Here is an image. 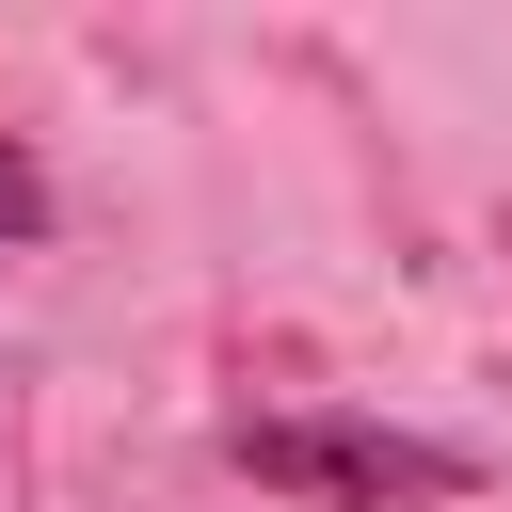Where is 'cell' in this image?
<instances>
[{
  "instance_id": "1",
  "label": "cell",
  "mask_w": 512,
  "mask_h": 512,
  "mask_svg": "<svg viewBox=\"0 0 512 512\" xmlns=\"http://www.w3.org/2000/svg\"><path fill=\"white\" fill-rule=\"evenodd\" d=\"M224 464H240L256 496H304V512H464V496H480V448H464V432H400V416H336V400L240 416Z\"/></svg>"
},
{
  "instance_id": "2",
  "label": "cell",
  "mask_w": 512,
  "mask_h": 512,
  "mask_svg": "<svg viewBox=\"0 0 512 512\" xmlns=\"http://www.w3.org/2000/svg\"><path fill=\"white\" fill-rule=\"evenodd\" d=\"M48 224H64V192H48V160H32L16 128H0V256H32Z\"/></svg>"
}]
</instances>
